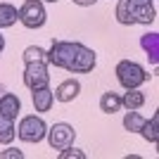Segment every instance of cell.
I'll list each match as a JSON object with an SVG mask.
<instances>
[{"label":"cell","mask_w":159,"mask_h":159,"mask_svg":"<svg viewBox=\"0 0 159 159\" xmlns=\"http://www.w3.org/2000/svg\"><path fill=\"white\" fill-rule=\"evenodd\" d=\"M143 105H145V95L138 88H128V93H124L121 98V107H126V109H140Z\"/></svg>","instance_id":"9a60e30c"},{"label":"cell","mask_w":159,"mask_h":159,"mask_svg":"<svg viewBox=\"0 0 159 159\" xmlns=\"http://www.w3.org/2000/svg\"><path fill=\"white\" fill-rule=\"evenodd\" d=\"M140 45H143V50L147 52L150 62L157 64V60H159V33H145V36L140 38Z\"/></svg>","instance_id":"7c38bea8"},{"label":"cell","mask_w":159,"mask_h":159,"mask_svg":"<svg viewBox=\"0 0 159 159\" xmlns=\"http://www.w3.org/2000/svg\"><path fill=\"white\" fill-rule=\"evenodd\" d=\"M50 83V74H48L45 62H31L24 66V86L36 90V88H45Z\"/></svg>","instance_id":"8992f818"},{"label":"cell","mask_w":159,"mask_h":159,"mask_svg":"<svg viewBox=\"0 0 159 159\" xmlns=\"http://www.w3.org/2000/svg\"><path fill=\"white\" fill-rule=\"evenodd\" d=\"M52 93H55V100H57V102H71L74 98H79L81 83L76 79H66V81H62L60 86H57V90H52Z\"/></svg>","instance_id":"9c48e42d"},{"label":"cell","mask_w":159,"mask_h":159,"mask_svg":"<svg viewBox=\"0 0 159 159\" xmlns=\"http://www.w3.org/2000/svg\"><path fill=\"white\" fill-rule=\"evenodd\" d=\"M19 19V10L10 2H0V29H10Z\"/></svg>","instance_id":"4fadbf2b"},{"label":"cell","mask_w":159,"mask_h":159,"mask_svg":"<svg viewBox=\"0 0 159 159\" xmlns=\"http://www.w3.org/2000/svg\"><path fill=\"white\" fill-rule=\"evenodd\" d=\"M100 109L105 114H114L121 109V98L116 93H102V98H100Z\"/></svg>","instance_id":"e0dca14e"},{"label":"cell","mask_w":159,"mask_h":159,"mask_svg":"<svg viewBox=\"0 0 159 159\" xmlns=\"http://www.w3.org/2000/svg\"><path fill=\"white\" fill-rule=\"evenodd\" d=\"M48 133V124L36 114H29L19 121V128H17V135L24 143H40Z\"/></svg>","instance_id":"3957f363"},{"label":"cell","mask_w":159,"mask_h":159,"mask_svg":"<svg viewBox=\"0 0 159 159\" xmlns=\"http://www.w3.org/2000/svg\"><path fill=\"white\" fill-rule=\"evenodd\" d=\"M5 50V38H2V33H0V52Z\"/></svg>","instance_id":"cb8c5ba5"},{"label":"cell","mask_w":159,"mask_h":159,"mask_svg":"<svg viewBox=\"0 0 159 159\" xmlns=\"http://www.w3.org/2000/svg\"><path fill=\"white\" fill-rule=\"evenodd\" d=\"M48 14H45V7L40 0H24L19 7V21L24 24L26 29H40L45 24Z\"/></svg>","instance_id":"277c9868"},{"label":"cell","mask_w":159,"mask_h":159,"mask_svg":"<svg viewBox=\"0 0 159 159\" xmlns=\"http://www.w3.org/2000/svg\"><path fill=\"white\" fill-rule=\"evenodd\" d=\"M81 48H83V43H76V40H52V45L48 50V62L71 71L74 60H76Z\"/></svg>","instance_id":"6da1fadb"},{"label":"cell","mask_w":159,"mask_h":159,"mask_svg":"<svg viewBox=\"0 0 159 159\" xmlns=\"http://www.w3.org/2000/svg\"><path fill=\"white\" fill-rule=\"evenodd\" d=\"M31 100H33V107H36V112H50L52 109V102H55V93L50 88H36L31 90Z\"/></svg>","instance_id":"30bf717a"},{"label":"cell","mask_w":159,"mask_h":159,"mask_svg":"<svg viewBox=\"0 0 159 159\" xmlns=\"http://www.w3.org/2000/svg\"><path fill=\"white\" fill-rule=\"evenodd\" d=\"M116 81H119L121 86L126 88H140L145 81H150V74L143 69V64L133 60H121L116 64Z\"/></svg>","instance_id":"7a4b0ae2"},{"label":"cell","mask_w":159,"mask_h":159,"mask_svg":"<svg viewBox=\"0 0 159 159\" xmlns=\"http://www.w3.org/2000/svg\"><path fill=\"white\" fill-rule=\"evenodd\" d=\"M40 2H57V0H40Z\"/></svg>","instance_id":"d4e9b609"},{"label":"cell","mask_w":159,"mask_h":159,"mask_svg":"<svg viewBox=\"0 0 159 159\" xmlns=\"http://www.w3.org/2000/svg\"><path fill=\"white\" fill-rule=\"evenodd\" d=\"M60 159H86V152L69 145V147H64V150H60Z\"/></svg>","instance_id":"44dd1931"},{"label":"cell","mask_w":159,"mask_h":159,"mask_svg":"<svg viewBox=\"0 0 159 159\" xmlns=\"http://www.w3.org/2000/svg\"><path fill=\"white\" fill-rule=\"evenodd\" d=\"M116 21L124 24V26H131L133 24L131 14H128V2L126 0H119V5H116Z\"/></svg>","instance_id":"ffe728a7"},{"label":"cell","mask_w":159,"mask_h":159,"mask_svg":"<svg viewBox=\"0 0 159 159\" xmlns=\"http://www.w3.org/2000/svg\"><path fill=\"white\" fill-rule=\"evenodd\" d=\"M143 124H145V116H140L135 109H128L126 112V116H124V128H126L128 133H140Z\"/></svg>","instance_id":"ac0fdd59"},{"label":"cell","mask_w":159,"mask_h":159,"mask_svg":"<svg viewBox=\"0 0 159 159\" xmlns=\"http://www.w3.org/2000/svg\"><path fill=\"white\" fill-rule=\"evenodd\" d=\"M140 135L147 140V143H157L159 140V114H154L152 119L143 124V128H140Z\"/></svg>","instance_id":"2e32d148"},{"label":"cell","mask_w":159,"mask_h":159,"mask_svg":"<svg viewBox=\"0 0 159 159\" xmlns=\"http://www.w3.org/2000/svg\"><path fill=\"white\" fill-rule=\"evenodd\" d=\"M71 2H76L81 7H88V5H93V2H98V0H71Z\"/></svg>","instance_id":"603a6c76"},{"label":"cell","mask_w":159,"mask_h":159,"mask_svg":"<svg viewBox=\"0 0 159 159\" xmlns=\"http://www.w3.org/2000/svg\"><path fill=\"white\" fill-rule=\"evenodd\" d=\"M21 60H24V64H31V62H48V50H43V48H38V45H29L26 50H24V55H21Z\"/></svg>","instance_id":"d6986e66"},{"label":"cell","mask_w":159,"mask_h":159,"mask_svg":"<svg viewBox=\"0 0 159 159\" xmlns=\"http://www.w3.org/2000/svg\"><path fill=\"white\" fill-rule=\"evenodd\" d=\"M95 64H98V57H95V52L90 50V48H81L79 55H76V60H74V66H71V74H88L93 71Z\"/></svg>","instance_id":"ba28073f"},{"label":"cell","mask_w":159,"mask_h":159,"mask_svg":"<svg viewBox=\"0 0 159 159\" xmlns=\"http://www.w3.org/2000/svg\"><path fill=\"white\" fill-rule=\"evenodd\" d=\"M45 135H48V143H50L52 150H64V147L74 145L76 131H74V126H69V124L60 121V124H52V126L48 128Z\"/></svg>","instance_id":"5b68a950"},{"label":"cell","mask_w":159,"mask_h":159,"mask_svg":"<svg viewBox=\"0 0 159 159\" xmlns=\"http://www.w3.org/2000/svg\"><path fill=\"white\" fill-rule=\"evenodd\" d=\"M14 138H17L14 119H7L5 114H0V143H2V145H10Z\"/></svg>","instance_id":"5bb4252c"},{"label":"cell","mask_w":159,"mask_h":159,"mask_svg":"<svg viewBox=\"0 0 159 159\" xmlns=\"http://www.w3.org/2000/svg\"><path fill=\"white\" fill-rule=\"evenodd\" d=\"M128 14H131L133 24H152L157 19L152 2H128Z\"/></svg>","instance_id":"52a82bcc"},{"label":"cell","mask_w":159,"mask_h":159,"mask_svg":"<svg viewBox=\"0 0 159 159\" xmlns=\"http://www.w3.org/2000/svg\"><path fill=\"white\" fill-rule=\"evenodd\" d=\"M21 112V100L14 93H5L0 98V114H5L7 119H17Z\"/></svg>","instance_id":"8fae6325"},{"label":"cell","mask_w":159,"mask_h":159,"mask_svg":"<svg viewBox=\"0 0 159 159\" xmlns=\"http://www.w3.org/2000/svg\"><path fill=\"white\" fill-rule=\"evenodd\" d=\"M21 157H24V152L17 150V147H7V150L0 152V159H21Z\"/></svg>","instance_id":"7402d4cb"}]
</instances>
